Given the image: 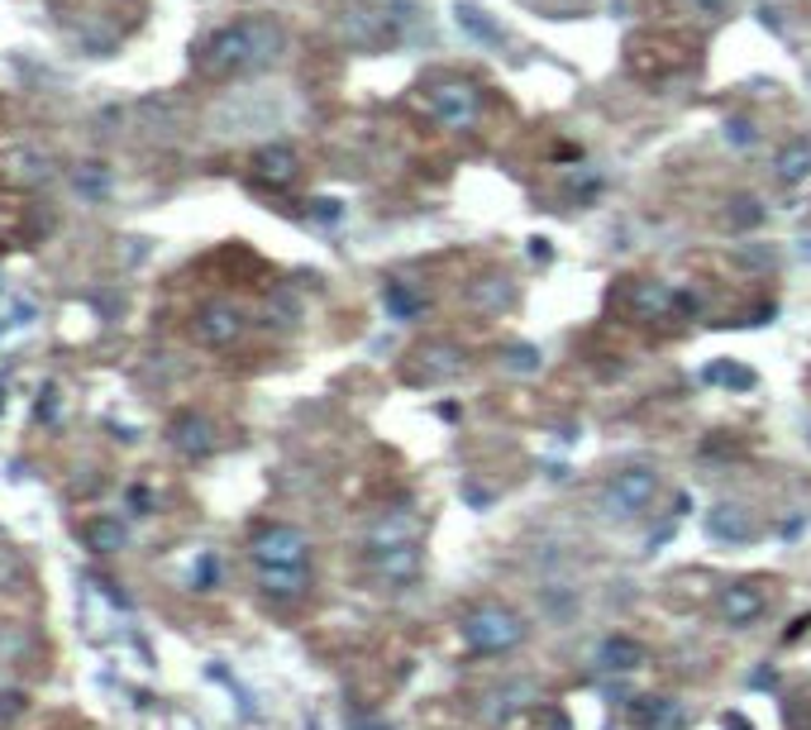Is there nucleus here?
<instances>
[{"mask_svg": "<svg viewBox=\"0 0 811 730\" xmlns=\"http://www.w3.org/2000/svg\"><path fill=\"white\" fill-rule=\"evenodd\" d=\"M706 535H712L716 544H731V549H740V544H749L759 535L755 515H749L745 506H735V501H721V506L706 511Z\"/></svg>", "mask_w": 811, "mask_h": 730, "instance_id": "8", "label": "nucleus"}, {"mask_svg": "<svg viewBox=\"0 0 811 730\" xmlns=\"http://www.w3.org/2000/svg\"><path fill=\"white\" fill-rule=\"evenodd\" d=\"M215 578H220V564H215V554H201V564L192 573V587H196V592H210Z\"/></svg>", "mask_w": 811, "mask_h": 730, "instance_id": "25", "label": "nucleus"}, {"mask_svg": "<svg viewBox=\"0 0 811 730\" xmlns=\"http://www.w3.org/2000/svg\"><path fill=\"white\" fill-rule=\"evenodd\" d=\"M774 172H778V182H783V186H802L811 177V139L783 143L778 157H774Z\"/></svg>", "mask_w": 811, "mask_h": 730, "instance_id": "17", "label": "nucleus"}, {"mask_svg": "<svg viewBox=\"0 0 811 730\" xmlns=\"http://www.w3.org/2000/svg\"><path fill=\"white\" fill-rule=\"evenodd\" d=\"M764 215H769V210H764L755 196H735L731 200V225L735 229H755V225H764Z\"/></svg>", "mask_w": 811, "mask_h": 730, "instance_id": "23", "label": "nucleus"}, {"mask_svg": "<svg viewBox=\"0 0 811 730\" xmlns=\"http://www.w3.org/2000/svg\"><path fill=\"white\" fill-rule=\"evenodd\" d=\"M358 730H387V726H358Z\"/></svg>", "mask_w": 811, "mask_h": 730, "instance_id": "35", "label": "nucleus"}, {"mask_svg": "<svg viewBox=\"0 0 811 730\" xmlns=\"http://www.w3.org/2000/svg\"><path fill=\"white\" fill-rule=\"evenodd\" d=\"M296 172H301V157L286 149V143H272V149L253 153V177L263 186H292Z\"/></svg>", "mask_w": 811, "mask_h": 730, "instance_id": "13", "label": "nucleus"}, {"mask_svg": "<svg viewBox=\"0 0 811 730\" xmlns=\"http://www.w3.org/2000/svg\"><path fill=\"white\" fill-rule=\"evenodd\" d=\"M534 701H540V687H534L530 678H511V683H501V687H491V693H487L483 716L491 726H506L516 711H530Z\"/></svg>", "mask_w": 811, "mask_h": 730, "instance_id": "11", "label": "nucleus"}, {"mask_svg": "<svg viewBox=\"0 0 811 730\" xmlns=\"http://www.w3.org/2000/svg\"><path fill=\"white\" fill-rule=\"evenodd\" d=\"M129 511H139V515L153 511V492H149V487H129Z\"/></svg>", "mask_w": 811, "mask_h": 730, "instance_id": "26", "label": "nucleus"}, {"mask_svg": "<svg viewBox=\"0 0 811 730\" xmlns=\"http://www.w3.org/2000/svg\"><path fill=\"white\" fill-rule=\"evenodd\" d=\"M454 20H458L463 34H473L477 43H491V48H501V43H506L501 29L487 20V10H477V6H454Z\"/></svg>", "mask_w": 811, "mask_h": 730, "instance_id": "20", "label": "nucleus"}, {"mask_svg": "<svg viewBox=\"0 0 811 730\" xmlns=\"http://www.w3.org/2000/svg\"><path fill=\"white\" fill-rule=\"evenodd\" d=\"M420 368H415V382H448L463 372V349L448 339H434V344H420L415 349Z\"/></svg>", "mask_w": 811, "mask_h": 730, "instance_id": "12", "label": "nucleus"}, {"mask_svg": "<svg viewBox=\"0 0 811 730\" xmlns=\"http://www.w3.org/2000/svg\"><path fill=\"white\" fill-rule=\"evenodd\" d=\"M597 664L606 673H635V668H645V644L630 635H606L597 644Z\"/></svg>", "mask_w": 811, "mask_h": 730, "instance_id": "15", "label": "nucleus"}, {"mask_svg": "<svg viewBox=\"0 0 811 730\" xmlns=\"http://www.w3.org/2000/svg\"><path fill=\"white\" fill-rule=\"evenodd\" d=\"M382 306H387V315H392V320H415V315H420V296H415L406 282H387Z\"/></svg>", "mask_w": 811, "mask_h": 730, "instance_id": "21", "label": "nucleus"}, {"mask_svg": "<svg viewBox=\"0 0 811 730\" xmlns=\"http://www.w3.org/2000/svg\"><path fill=\"white\" fill-rule=\"evenodd\" d=\"M430 115L448 129H473L477 115H483V96L468 81H440L430 86Z\"/></svg>", "mask_w": 811, "mask_h": 730, "instance_id": "5", "label": "nucleus"}, {"mask_svg": "<svg viewBox=\"0 0 811 730\" xmlns=\"http://www.w3.org/2000/svg\"><path fill=\"white\" fill-rule=\"evenodd\" d=\"M759 20H764V24H769V29H774V34H778V29H783V20H778V10H774V6H764V10H759Z\"/></svg>", "mask_w": 811, "mask_h": 730, "instance_id": "32", "label": "nucleus"}, {"mask_svg": "<svg viewBox=\"0 0 811 730\" xmlns=\"http://www.w3.org/2000/svg\"><path fill=\"white\" fill-rule=\"evenodd\" d=\"M706 382H721V386H731V392H755L759 378L740 363H716V368H706Z\"/></svg>", "mask_w": 811, "mask_h": 730, "instance_id": "22", "label": "nucleus"}, {"mask_svg": "<svg viewBox=\"0 0 811 730\" xmlns=\"http://www.w3.org/2000/svg\"><path fill=\"white\" fill-rule=\"evenodd\" d=\"M306 554H311L306 530L282 525V521L253 530V540H249V558L258 568H292V564H306Z\"/></svg>", "mask_w": 811, "mask_h": 730, "instance_id": "4", "label": "nucleus"}, {"mask_svg": "<svg viewBox=\"0 0 811 730\" xmlns=\"http://www.w3.org/2000/svg\"><path fill=\"white\" fill-rule=\"evenodd\" d=\"M258 587H263V597H272V601H296V597H306V587H311L306 564H292V568H258Z\"/></svg>", "mask_w": 811, "mask_h": 730, "instance_id": "14", "label": "nucleus"}, {"mask_svg": "<svg viewBox=\"0 0 811 730\" xmlns=\"http://www.w3.org/2000/svg\"><path fill=\"white\" fill-rule=\"evenodd\" d=\"M20 711H24V693H0V721H10Z\"/></svg>", "mask_w": 811, "mask_h": 730, "instance_id": "27", "label": "nucleus"}, {"mask_svg": "<svg viewBox=\"0 0 811 730\" xmlns=\"http://www.w3.org/2000/svg\"><path fill=\"white\" fill-rule=\"evenodd\" d=\"M655 497H659V472L645 468V464H635V468H620L616 478L602 487V511L630 521V515H640Z\"/></svg>", "mask_w": 811, "mask_h": 730, "instance_id": "3", "label": "nucleus"}, {"mask_svg": "<svg viewBox=\"0 0 811 730\" xmlns=\"http://www.w3.org/2000/svg\"><path fill=\"white\" fill-rule=\"evenodd\" d=\"M802 630H811V615H798V621H792V630H788V635H783V640H798V635H802Z\"/></svg>", "mask_w": 811, "mask_h": 730, "instance_id": "33", "label": "nucleus"}, {"mask_svg": "<svg viewBox=\"0 0 811 730\" xmlns=\"http://www.w3.org/2000/svg\"><path fill=\"white\" fill-rule=\"evenodd\" d=\"M368 564L382 573L387 582H411L420 573V544L415 540H387V544H372Z\"/></svg>", "mask_w": 811, "mask_h": 730, "instance_id": "10", "label": "nucleus"}, {"mask_svg": "<svg viewBox=\"0 0 811 730\" xmlns=\"http://www.w3.org/2000/svg\"><path fill=\"white\" fill-rule=\"evenodd\" d=\"M726 730H755V726H749L745 716H726Z\"/></svg>", "mask_w": 811, "mask_h": 730, "instance_id": "34", "label": "nucleus"}, {"mask_svg": "<svg viewBox=\"0 0 811 730\" xmlns=\"http://www.w3.org/2000/svg\"><path fill=\"white\" fill-rule=\"evenodd\" d=\"M726 139L731 143H755V129H749V120H731L726 124Z\"/></svg>", "mask_w": 811, "mask_h": 730, "instance_id": "29", "label": "nucleus"}, {"mask_svg": "<svg viewBox=\"0 0 811 730\" xmlns=\"http://www.w3.org/2000/svg\"><path fill=\"white\" fill-rule=\"evenodd\" d=\"M716 611H721V621H726V625L745 630V625H755L759 615L769 611V597H764V587H759V582H731L726 592H721Z\"/></svg>", "mask_w": 811, "mask_h": 730, "instance_id": "6", "label": "nucleus"}, {"mask_svg": "<svg viewBox=\"0 0 811 730\" xmlns=\"http://www.w3.org/2000/svg\"><path fill=\"white\" fill-rule=\"evenodd\" d=\"M501 368L506 372H540V349H530V344H511V349H501Z\"/></svg>", "mask_w": 811, "mask_h": 730, "instance_id": "24", "label": "nucleus"}, {"mask_svg": "<svg viewBox=\"0 0 811 730\" xmlns=\"http://www.w3.org/2000/svg\"><path fill=\"white\" fill-rule=\"evenodd\" d=\"M315 215L321 220H339V200H315Z\"/></svg>", "mask_w": 811, "mask_h": 730, "instance_id": "30", "label": "nucleus"}, {"mask_svg": "<svg viewBox=\"0 0 811 730\" xmlns=\"http://www.w3.org/2000/svg\"><path fill=\"white\" fill-rule=\"evenodd\" d=\"M167 439L182 458H210L215 454V425H210V415H201V411H182L177 421L167 425Z\"/></svg>", "mask_w": 811, "mask_h": 730, "instance_id": "7", "label": "nucleus"}, {"mask_svg": "<svg viewBox=\"0 0 811 730\" xmlns=\"http://www.w3.org/2000/svg\"><path fill=\"white\" fill-rule=\"evenodd\" d=\"M82 540L91 554H120L129 544V530H125V521H115V515H96V521H86Z\"/></svg>", "mask_w": 811, "mask_h": 730, "instance_id": "18", "label": "nucleus"}, {"mask_svg": "<svg viewBox=\"0 0 811 730\" xmlns=\"http://www.w3.org/2000/svg\"><path fill=\"white\" fill-rule=\"evenodd\" d=\"M286 34L272 20H235L201 43L196 67L206 77H239V72H263L282 57Z\"/></svg>", "mask_w": 811, "mask_h": 730, "instance_id": "1", "label": "nucleus"}, {"mask_svg": "<svg viewBox=\"0 0 811 730\" xmlns=\"http://www.w3.org/2000/svg\"><path fill=\"white\" fill-rule=\"evenodd\" d=\"M692 10L706 14V20H721V14L731 10V0H692Z\"/></svg>", "mask_w": 811, "mask_h": 730, "instance_id": "28", "label": "nucleus"}, {"mask_svg": "<svg viewBox=\"0 0 811 730\" xmlns=\"http://www.w3.org/2000/svg\"><path fill=\"white\" fill-rule=\"evenodd\" d=\"M526 635H530L526 615L501 607V601H477L458 621V640L468 654H511L526 644Z\"/></svg>", "mask_w": 811, "mask_h": 730, "instance_id": "2", "label": "nucleus"}, {"mask_svg": "<svg viewBox=\"0 0 811 730\" xmlns=\"http://www.w3.org/2000/svg\"><path fill=\"white\" fill-rule=\"evenodd\" d=\"M511 301H516L511 277H483V282L468 286V306L483 310V315H501L506 306H511Z\"/></svg>", "mask_w": 811, "mask_h": 730, "instance_id": "19", "label": "nucleus"}, {"mask_svg": "<svg viewBox=\"0 0 811 730\" xmlns=\"http://www.w3.org/2000/svg\"><path fill=\"white\" fill-rule=\"evenodd\" d=\"M239 335H244V315L235 306L215 301V306H201L196 310V339L206 344V349H229Z\"/></svg>", "mask_w": 811, "mask_h": 730, "instance_id": "9", "label": "nucleus"}, {"mask_svg": "<svg viewBox=\"0 0 811 730\" xmlns=\"http://www.w3.org/2000/svg\"><path fill=\"white\" fill-rule=\"evenodd\" d=\"M530 258L534 263H549V239H530Z\"/></svg>", "mask_w": 811, "mask_h": 730, "instance_id": "31", "label": "nucleus"}, {"mask_svg": "<svg viewBox=\"0 0 811 730\" xmlns=\"http://www.w3.org/2000/svg\"><path fill=\"white\" fill-rule=\"evenodd\" d=\"M0 411H6V392H0Z\"/></svg>", "mask_w": 811, "mask_h": 730, "instance_id": "36", "label": "nucleus"}, {"mask_svg": "<svg viewBox=\"0 0 811 730\" xmlns=\"http://www.w3.org/2000/svg\"><path fill=\"white\" fill-rule=\"evenodd\" d=\"M630 711L645 730H678L683 726V707H678L673 697H640V701H630Z\"/></svg>", "mask_w": 811, "mask_h": 730, "instance_id": "16", "label": "nucleus"}]
</instances>
